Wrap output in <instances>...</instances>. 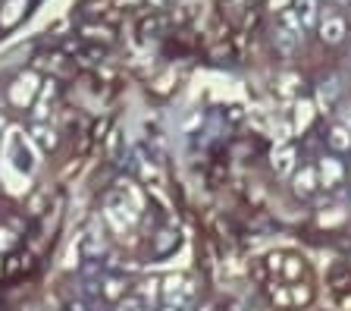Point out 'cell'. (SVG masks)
<instances>
[{
	"label": "cell",
	"mask_w": 351,
	"mask_h": 311,
	"mask_svg": "<svg viewBox=\"0 0 351 311\" xmlns=\"http://www.w3.org/2000/svg\"><path fill=\"white\" fill-rule=\"evenodd\" d=\"M0 129H3V119H0Z\"/></svg>",
	"instance_id": "ac0fdd59"
},
{
	"label": "cell",
	"mask_w": 351,
	"mask_h": 311,
	"mask_svg": "<svg viewBox=\"0 0 351 311\" xmlns=\"http://www.w3.org/2000/svg\"><path fill=\"white\" fill-rule=\"evenodd\" d=\"M317 179H320L317 176V167H301V170L295 173V192H298L301 198H311V195L317 192V185H320Z\"/></svg>",
	"instance_id": "9c48e42d"
},
{
	"label": "cell",
	"mask_w": 351,
	"mask_h": 311,
	"mask_svg": "<svg viewBox=\"0 0 351 311\" xmlns=\"http://www.w3.org/2000/svg\"><path fill=\"white\" fill-rule=\"evenodd\" d=\"M317 176H320V185H326V189H336L339 183H342V176H345V167H342V161L339 157H323L320 161V167H317Z\"/></svg>",
	"instance_id": "8992f818"
},
{
	"label": "cell",
	"mask_w": 351,
	"mask_h": 311,
	"mask_svg": "<svg viewBox=\"0 0 351 311\" xmlns=\"http://www.w3.org/2000/svg\"><path fill=\"white\" fill-rule=\"evenodd\" d=\"M329 3H342V0H329Z\"/></svg>",
	"instance_id": "e0dca14e"
},
{
	"label": "cell",
	"mask_w": 351,
	"mask_h": 311,
	"mask_svg": "<svg viewBox=\"0 0 351 311\" xmlns=\"http://www.w3.org/2000/svg\"><path fill=\"white\" fill-rule=\"evenodd\" d=\"M32 141H35L38 151H51L53 145H57V135H53V129H47V126H35L32 129Z\"/></svg>",
	"instance_id": "7c38bea8"
},
{
	"label": "cell",
	"mask_w": 351,
	"mask_h": 311,
	"mask_svg": "<svg viewBox=\"0 0 351 311\" xmlns=\"http://www.w3.org/2000/svg\"><path fill=\"white\" fill-rule=\"evenodd\" d=\"M317 29H320V41H323V45H339V41L348 35V23H345L342 16H336V13L323 16Z\"/></svg>",
	"instance_id": "5b68a950"
},
{
	"label": "cell",
	"mask_w": 351,
	"mask_h": 311,
	"mask_svg": "<svg viewBox=\"0 0 351 311\" xmlns=\"http://www.w3.org/2000/svg\"><path fill=\"white\" fill-rule=\"evenodd\" d=\"M163 311H191V305H163Z\"/></svg>",
	"instance_id": "2e32d148"
},
{
	"label": "cell",
	"mask_w": 351,
	"mask_h": 311,
	"mask_svg": "<svg viewBox=\"0 0 351 311\" xmlns=\"http://www.w3.org/2000/svg\"><path fill=\"white\" fill-rule=\"evenodd\" d=\"M117 311H145V299L141 296H125V299H119Z\"/></svg>",
	"instance_id": "5bb4252c"
},
{
	"label": "cell",
	"mask_w": 351,
	"mask_h": 311,
	"mask_svg": "<svg viewBox=\"0 0 351 311\" xmlns=\"http://www.w3.org/2000/svg\"><path fill=\"white\" fill-rule=\"evenodd\" d=\"M25 10H29V0H7L0 7V29H13L22 16H25Z\"/></svg>",
	"instance_id": "ba28073f"
},
{
	"label": "cell",
	"mask_w": 351,
	"mask_h": 311,
	"mask_svg": "<svg viewBox=\"0 0 351 311\" xmlns=\"http://www.w3.org/2000/svg\"><path fill=\"white\" fill-rule=\"evenodd\" d=\"M3 157L22 176H32L38 170V148H35V141H32V135H25L22 129H10L7 141H3Z\"/></svg>",
	"instance_id": "6da1fadb"
},
{
	"label": "cell",
	"mask_w": 351,
	"mask_h": 311,
	"mask_svg": "<svg viewBox=\"0 0 351 311\" xmlns=\"http://www.w3.org/2000/svg\"><path fill=\"white\" fill-rule=\"evenodd\" d=\"M35 91H38V79L32 73H25V76H19V79L13 82V89H10V101L19 104V107H25V104L35 97Z\"/></svg>",
	"instance_id": "52a82bcc"
},
{
	"label": "cell",
	"mask_w": 351,
	"mask_h": 311,
	"mask_svg": "<svg viewBox=\"0 0 351 311\" xmlns=\"http://www.w3.org/2000/svg\"><path fill=\"white\" fill-rule=\"evenodd\" d=\"M160 289H163V302L167 305H191L195 302V283L182 274L167 277Z\"/></svg>",
	"instance_id": "277c9868"
},
{
	"label": "cell",
	"mask_w": 351,
	"mask_h": 311,
	"mask_svg": "<svg viewBox=\"0 0 351 311\" xmlns=\"http://www.w3.org/2000/svg\"><path fill=\"white\" fill-rule=\"evenodd\" d=\"M329 145H332L336 151H348L351 148V129H345L342 123L332 126V133H329Z\"/></svg>",
	"instance_id": "4fadbf2b"
},
{
	"label": "cell",
	"mask_w": 351,
	"mask_h": 311,
	"mask_svg": "<svg viewBox=\"0 0 351 311\" xmlns=\"http://www.w3.org/2000/svg\"><path fill=\"white\" fill-rule=\"evenodd\" d=\"M138 198L129 192V189H119V192H113L107 198V220L117 227V230H125V227H132L135 223V217H138Z\"/></svg>",
	"instance_id": "7a4b0ae2"
},
{
	"label": "cell",
	"mask_w": 351,
	"mask_h": 311,
	"mask_svg": "<svg viewBox=\"0 0 351 311\" xmlns=\"http://www.w3.org/2000/svg\"><path fill=\"white\" fill-rule=\"evenodd\" d=\"M273 41H276V47L282 54H295V51H298V45L304 41V29H301L298 16H295L292 10H285V13L279 16V25H276Z\"/></svg>",
	"instance_id": "3957f363"
},
{
	"label": "cell",
	"mask_w": 351,
	"mask_h": 311,
	"mask_svg": "<svg viewBox=\"0 0 351 311\" xmlns=\"http://www.w3.org/2000/svg\"><path fill=\"white\" fill-rule=\"evenodd\" d=\"M104 296L119 299V296H123V283H119V280H107V286H104Z\"/></svg>",
	"instance_id": "9a60e30c"
},
{
	"label": "cell",
	"mask_w": 351,
	"mask_h": 311,
	"mask_svg": "<svg viewBox=\"0 0 351 311\" xmlns=\"http://www.w3.org/2000/svg\"><path fill=\"white\" fill-rule=\"evenodd\" d=\"M292 13L298 16L301 29H314V25H320V13H317V0H295Z\"/></svg>",
	"instance_id": "30bf717a"
},
{
	"label": "cell",
	"mask_w": 351,
	"mask_h": 311,
	"mask_svg": "<svg viewBox=\"0 0 351 311\" xmlns=\"http://www.w3.org/2000/svg\"><path fill=\"white\" fill-rule=\"evenodd\" d=\"M273 170H276V176H289V173L295 170V148L292 145H285V148H279L276 154H273Z\"/></svg>",
	"instance_id": "8fae6325"
}]
</instances>
